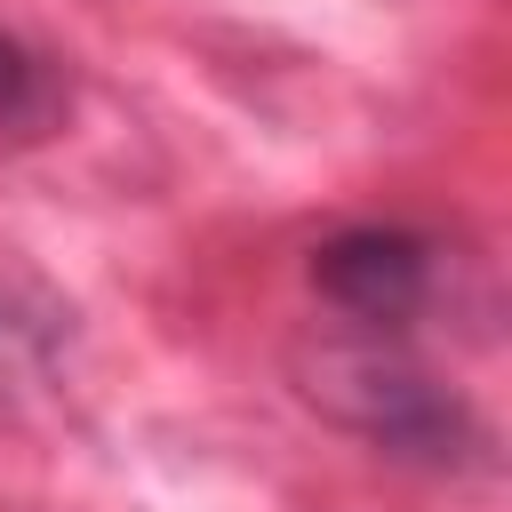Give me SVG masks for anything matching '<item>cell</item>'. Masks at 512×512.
<instances>
[{
	"label": "cell",
	"mask_w": 512,
	"mask_h": 512,
	"mask_svg": "<svg viewBox=\"0 0 512 512\" xmlns=\"http://www.w3.org/2000/svg\"><path fill=\"white\" fill-rule=\"evenodd\" d=\"M288 376L296 392L352 440H368L376 456L392 464H416V472H464L480 464L488 432L472 416V400L456 384H440L408 336H368V328H328V336H304L288 352Z\"/></svg>",
	"instance_id": "obj_1"
},
{
	"label": "cell",
	"mask_w": 512,
	"mask_h": 512,
	"mask_svg": "<svg viewBox=\"0 0 512 512\" xmlns=\"http://www.w3.org/2000/svg\"><path fill=\"white\" fill-rule=\"evenodd\" d=\"M440 240L424 224H400V216H360V224H336L328 240H312L304 256V280L312 296L336 312V328H368V336H408L432 296H440Z\"/></svg>",
	"instance_id": "obj_2"
},
{
	"label": "cell",
	"mask_w": 512,
	"mask_h": 512,
	"mask_svg": "<svg viewBox=\"0 0 512 512\" xmlns=\"http://www.w3.org/2000/svg\"><path fill=\"white\" fill-rule=\"evenodd\" d=\"M64 72L32 48V40H16L8 24H0V136H48L56 120H64Z\"/></svg>",
	"instance_id": "obj_3"
},
{
	"label": "cell",
	"mask_w": 512,
	"mask_h": 512,
	"mask_svg": "<svg viewBox=\"0 0 512 512\" xmlns=\"http://www.w3.org/2000/svg\"><path fill=\"white\" fill-rule=\"evenodd\" d=\"M0 336H8V304H0Z\"/></svg>",
	"instance_id": "obj_4"
}]
</instances>
